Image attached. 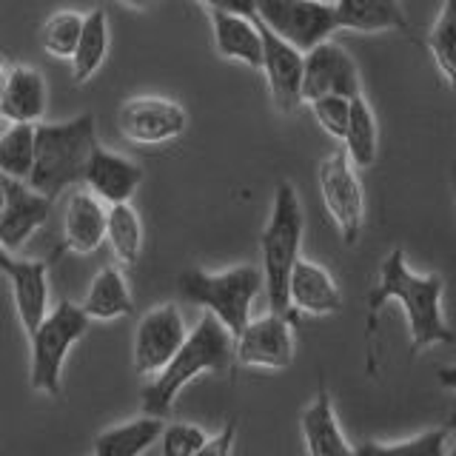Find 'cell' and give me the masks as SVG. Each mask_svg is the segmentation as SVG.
I'll list each match as a JSON object with an SVG mask.
<instances>
[{
    "label": "cell",
    "mask_w": 456,
    "mask_h": 456,
    "mask_svg": "<svg viewBox=\"0 0 456 456\" xmlns=\"http://www.w3.org/2000/svg\"><path fill=\"white\" fill-rule=\"evenodd\" d=\"M442 297H445V280L439 274H417L405 263L403 248H394L379 265V282L368 294L365 305V342H368V370L377 374V325L379 311L385 303H396L405 311L408 334H411V354H419L428 346H445L453 342V331L445 322L442 311Z\"/></svg>",
    "instance_id": "obj_1"
},
{
    "label": "cell",
    "mask_w": 456,
    "mask_h": 456,
    "mask_svg": "<svg viewBox=\"0 0 456 456\" xmlns=\"http://www.w3.org/2000/svg\"><path fill=\"white\" fill-rule=\"evenodd\" d=\"M237 365V339L228 328L206 311V317L200 320L180 351L175 354L160 374H154L146 388L140 394V405L146 413H157V417H168L175 408L180 391L191 379L203 374H225Z\"/></svg>",
    "instance_id": "obj_2"
},
{
    "label": "cell",
    "mask_w": 456,
    "mask_h": 456,
    "mask_svg": "<svg viewBox=\"0 0 456 456\" xmlns=\"http://www.w3.org/2000/svg\"><path fill=\"white\" fill-rule=\"evenodd\" d=\"M97 146V120L83 111L66 123H37V151L28 183L52 200L61 197L69 185L86 180L92 151Z\"/></svg>",
    "instance_id": "obj_3"
},
{
    "label": "cell",
    "mask_w": 456,
    "mask_h": 456,
    "mask_svg": "<svg viewBox=\"0 0 456 456\" xmlns=\"http://www.w3.org/2000/svg\"><path fill=\"white\" fill-rule=\"evenodd\" d=\"M303 206H299L297 189L282 180L271 200V217L260 237V256H263V274H265V294L271 311L297 317L291 308L289 285L294 265L299 263V248H303Z\"/></svg>",
    "instance_id": "obj_4"
},
{
    "label": "cell",
    "mask_w": 456,
    "mask_h": 456,
    "mask_svg": "<svg viewBox=\"0 0 456 456\" xmlns=\"http://www.w3.org/2000/svg\"><path fill=\"white\" fill-rule=\"evenodd\" d=\"M177 289L189 303L211 311L237 339V334L251 322L254 299L260 297V291H265V274L263 265L248 263L225 271L189 268L180 274Z\"/></svg>",
    "instance_id": "obj_5"
},
{
    "label": "cell",
    "mask_w": 456,
    "mask_h": 456,
    "mask_svg": "<svg viewBox=\"0 0 456 456\" xmlns=\"http://www.w3.org/2000/svg\"><path fill=\"white\" fill-rule=\"evenodd\" d=\"M92 325L89 311L83 303H71V299H61L46 320L37 325L35 334H28L32 342V365H28V382L37 394L46 396H61L63 385V365L66 356L75 348V342L86 337Z\"/></svg>",
    "instance_id": "obj_6"
},
{
    "label": "cell",
    "mask_w": 456,
    "mask_h": 456,
    "mask_svg": "<svg viewBox=\"0 0 456 456\" xmlns=\"http://www.w3.org/2000/svg\"><path fill=\"white\" fill-rule=\"evenodd\" d=\"M256 18L303 52L339 32L331 0H256Z\"/></svg>",
    "instance_id": "obj_7"
},
{
    "label": "cell",
    "mask_w": 456,
    "mask_h": 456,
    "mask_svg": "<svg viewBox=\"0 0 456 456\" xmlns=\"http://www.w3.org/2000/svg\"><path fill=\"white\" fill-rule=\"evenodd\" d=\"M320 194L322 203L339 228L346 246H354L365 225V197L360 177L354 171V160L346 149H337L320 163Z\"/></svg>",
    "instance_id": "obj_8"
},
{
    "label": "cell",
    "mask_w": 456,
    "mask_h": 456,
    "mask_svg": "<svg viewBox=\"0 0 456 456\" xmlns=\"http://www.w3.org/2000/svg\"><path fill=\"white\" fill-rule=\"evenodd\" d=\"M185 126H189V114L168 97L137 94L126 97L118 109L120 134L137 146H160V142L177 140Z\"/></svg>",
    "instance_id": "obj_9"
},
{
    "label": "cell",
    "mask_w": 456,
    "mask_h": 456,
    "mask_svg": "<svg viewBox=\"0 0 456 456\" xmlns=\"http://www.w3.org/2000/svg\"><path fill=\"white\" fill-rule=\"evenodd\" d=\"M189 337L183 314L175 303H163L146 311L134 331V368L140 377L151 379L154 374L175 360V354Z\"/></svg>",
    "instance_id": "obj_10"
},
{
    "label": "cell",
    "mask_w": 456,
    "mask_h": 456,
    "mask_svg": "<svg viewBox=\"0 0 456 456\" xmlns=\"http://www.w3.org/2000/svg\"><path fill=\"white\" fill-rule=\"evenodd\" d=\"M0 194H4V211H0V246L6 251H18L26 246L37 228L52 217L54 200L37 191L28 180L0 175Z\"/></svg>",
    "instance_id": "obj_11"
},
{
    "label": "cell",
    "mask_w": 456,
    "mask_h": 456,
    "mask_svg": "<svg viewBox=\"0 0 456 456\" xmlns=\"http://www.w3.org/2000/svg\"><path fill=\"white\" fill-rule=\"evenodd\" d=\"M294 360V317L280 311L251 320L237 334V365L282 370Z\"/></svg>",
    "instance_id": "obj_12"
},
{
    "label": "cell",
    "mask_w": 456,
    "mask_h": 456,
    "mask_svg": "<svg viewBox=\"0 0 456 456\" xmlns=\"http://www.w3.org/2000/svg\"><path fill=\"white\" fill-rule=\"evenodd\" d=\"M263 32V75L268 83V92L274 106L282 114H294L305 103L303 97V71H305V52L297 49L294 43L280 37L277 32L256 18Z\"/></svg>",
    "instance_id": "obj_13"
},
{
    "label": "cell",
    "mask_w": 456,
    "mask_h": 456,
    "mask_svg": "<svg viewBox=\"0 0 456 456\" xmlns=\"http://www.w3.org/2000/svg\"><path fill=\"white\" fill-rule=\"evenodd\" d=\"M322 94H346V97L362 94L360 69H356L354 57L331 37L305 52L303 97L305 103H311V100H317Z\"/></svg>",
    "instance_id": "obj_14"
},
{
    "label": "cell",
    "mask_w": 456,
    "mask_h": 456,
    "mask_svg": "<svg viewBox=\"0 0 456 456\" xmlns=\"http://www.w3.org/2000/svg\"><path fill=\"white\" fill-rule=\"evenodd\" d=\"M0 265L9 280L14 308L26 334H35L37 325L46 320L49 314V271L46 263L40 260H18L12 251L4 248L0 254Z\"/></svg>",
    "instance_id": "obj_15"
},
{
    "label": "cell",
    "mask_w": 456,
    "mask_h": 456,
    "mask_svg": "<svg viewBox=\"0 0 456 456\" xmlns=\"http://www.w3.org/2000/svg\"><path fill=\"white\" fill-rule=\"evenodd\" d=\"M140 180H142V168L137 163L97 142L83 183L106 206H118V203H132V197L140 189Z\"/></svg>",
    "instance_id": "obj_16"
},
{
    "label": "cell",
    "mask_w": 456,
    "mask_h": 456,
    "mask_svg": "<svg viewBox=\"0 0 456 456\" xmlns=\"http://www.w3.org/2000/svg\"><path fill=\"white\" fill-rule=\"evenodd\" d=\"M46 103V77L35 66L9 63L4 71V92H0V111L6 123H40Z\"/></svg>",
    "instance_id": "obj_17"
},
{
    "label": "cell",
    "mask_w": 456,
    "mask_h": 456,
    "mask_svg": "<svg viewBox=\"0 0 456 456\" xmlns=\"http://www.w3.org/2000/svg\"><path fill=\"white\" fill-rule=\"evenodd\" d=\"M294 314H308V317H331L342 311V291L331 271L325 265L303 260L294 265L291 285H289Z\"/></svg>",
    "instance_id": "obj_18"
},
{
    "label": "cell",
    "mask_w": 456,
    "mask_h": 456,
    "mask_svg": "<svg viewBox=\"0 0 456 456\" xmlns=\"http://www.w3.org/2000/svg\"><path fill=\"white\" fill-rule=\"evenodd\" d=\"M299 431L305 439V451L311 456H348L356 453V445H348L342 425L337 419V408L328 385L320 382V391L314 394L308 408L299 417Z\"/></svg>",
    "instance_id": "obj_19"
},
{
    "label": "cell",
    "mask_w": 456,
    "mask_h": 456,
    "mask_svg": "<svg viewBox=\"0 0 456 456\" xmlns=\"http://www.w3.org/2000/svg\"><path fill=\"white\" fill-rule=\"evenodd\" d=\"M208 20L214 32V46H217L220 57L246 63L251 69H263V32L256 18L208 9Z\"/></svg>",
    "instance_id": "obj_20"
},
{
    "label": "cell",
    "mask_w": 456,
    "mask_h": 456,
    "mask_svg": "<svg viewBox=\"0 0 456 456\" xmlns=\"http://www.w3.org/2000/svg\"><path fill=\"white\" fill-rule=\"evenodd\" d=\"M109 240V208L94 191H75L63 217V242L75 254H94Z\"/></svg>",
    "instance_id": "obj_21"
},
{
    "label": "cell",
    "mask_w": 456,
    "mask_h": 456,
    "mask_svg": "<svg viewBox=\"0 0 456 456\" xmlns=\"http://www.w3.org/2000/svg\"><path fill=\"white\" fill-rule=\"evenodd\" d=\"M339 28L360 35L377 32H399L417 40L403 9V0H334Z\"/></svg>",
    "instance_id": "obj_22"
},
{
    "label": "cell",
    "mask_w": 456,
    "mask_h": 456,
    "mask_svg": "<svg viewBox=\"0 0 456 456\" xmlns=\"http://www.w3.org/2000/svg\"><path fill=\"white\" fill-rule=\"evenodd\" d=\"M163 431H166V417L142 411V417L137 419L106 428V431L94 439L92 451L97 456H137V453H146L151 445H157V442L163 439Z\"/></svg>",
    "instance_id": "obj_23"
},
{
    "label": "cell",
    "mask_w": 456,
    "mask_h": 456,
    "mask_svg": "<svg viewBox=\"0 0 456 456\" xmlns=\"http://www.w3.org/2000/svg\"><path fill=\"white\" fill-rule=\"evenodd\" d=\"M83 308L89 311L92 320H100V322L132 317L134 299L118 265H103L97 271V277L89 285V294L83 299Z\"/></svg>",
    "instance_id": "obj_24"
},
{
    "label": "cell",
    "mask_w": 456,
    "mask_h": 456,
    "mask_svg": "<svg viewBox=\"0 0 456 456\" xmlns=\"http://www.w3.org/2000/svg\"><path fill=\"white\" fill-rule=\"evenodd\" d=\"M109 57V18L103 9H92L86 14V26L75 54H71V80L75 83H89L100 66Z\"/></svg>",
    "instance_id": "obj_25"
},
{
    "label": "cell",
    "mask_w": 456,
    "mask_h": 456,
    "mask_svg": "<svg viewBox=\"0 0 456 456\" xmlns=\"http://www.w3.org/2000/svg\"><path fill=\"white\" fill-rule=\"evenodd\" d=\"M356 453H405V456H448L456 453V408L448 422L439 428L422 431L413 439L403 442H362L356 445Z\"/></svg>",
    "instance_id": "obj_26"
},
{
    "label": "cell",
    "mask_w": 456,
    "mask_h": 456,
    "mask_svg": "<svg viewBox=\"0 0 456 456\" xmlns=\"http://www.w3.org/2000/svg\"><path fill=\"white\" fill-rule=\"evenodd\" d=\"M346 151L351 154V160L356 168H368L377 163L379 151V132H377V118L374 109L365 100V94H356L351 103V123L346 132Z\"/></svg>",
    "instance_id": "obj_27"
},
{
    "label": "cell",
    "mask_w": 456,
    "mask_h": 456,
    "mask_svg": "<svg viewBox=\"0 0 456 456\" xmlns=\"http://www.w3.org/2000/svg\"><path fill=\"white\" fill-rule=\"evenodd\" d=\"M37 151V123H6L0 137V175L28 180Z\"/></svg>",
    "instance_id": "obj_28"
},
{
    "label": "cell",
    "mask_w": 456,
    "mask_h": 456,
    "mask_svg": "<svg viewBox=\"0 0 456 456\" xmlns=\"http://www.w3.org/2000/svg\"><path fill=\"white\" fill-rule=\"evenodd\" d=\"M109 246L120 265H137L142 251V220L132 203H118L109 208Z\"/></svg>",
    "instance_id": "obj_29"
},
{
    "label": "cell",
    "mask_w": 456,
    "mask_h": 456,
    "mask_svg": "<svg viewBox=\"0 0 456 456\" xmlns=\"http://www.w3.org/2000/svg\"><path fill=\"white\" fill-rule=\"evenodd\" d=\"M428 49H431L436 69L456 97V0L442 4L439 18L431 26V35H428Z\"/></svg>",
    "instance_id": "obj_30"
},
{
    "label": "cell",
    "mask_w": 456,
    "mask_h": 456,
    "mask_svg": "<svg viewBox=\"0 0 456 456\" xmlns=\"http://www.w3.org/2000/svg\"><path fill=\"white\" fill-rule=\"evenodd\" d=\"M83 26H86V14L75 12V9H63V12H54L52 18L43 26V49H46L52 57L57 61H71L75 54L80 35H83Z\"/></svg>",
    "instance_id": "obj_31"
},
{
    "label": "cell",
    "mask_w": 456,
    "mask_h": 456,
    "mask_svg": "<svg viewBox=\"0 0 456 456\" xmlns=\"http://www.w3.org/2000/svg\"><path fill=\"white\" fill-rule=\"evenodd\" d=\"M214 434L194 422H166V431L160 439V451L166 456H197V453H211Z\"/></svg>",
    "instance_id": "obj_32"
},
{
    "label": "cell",
    "mask_w": 456,
    "mask_h": 456,
    "mask_svg": "<svg viewBox=\"0 0 456 456\" xmlns=\"http://www.w3.org/2000/svg\"><path fill=\"white\" fill-rule=\"evenodd\" d=\"M351 103H354V97H346V94H322L317 100H311L308 106L322 132H328L337 140H346L348 123H351Z\"/></svg>",
    "instance_id": "obj_33"
},
{
    "label": "cell",
    "mask_w": 456,
    "mask_h": 456,
    "mask_svg": "<svg viewBox=\"0 0 456 456\" xmlns=\"http://www.w3.org/2000/svg\"><path fill=\"white\" fill-rule=\"evenodd\" d=\"M206 9H223L234 14H246V18H256V0H200Z\"/></svg>",
    "instance_id": "obj_34"
},
{
    "label": "cell",
    "mask_w": 456,
    "mask_h": 456,
    "mask_svg": "<svg viewBox=\"0 0 456 456\" xmlns=\"http://www.w3.org/2000/svg\"><path fill=\"white\" fill-rule=\"evenodd\" d=\"M436 379L442 388H448V391H456V365H442L436 370Z\"/></svg>",
    "instance_id": "obj_35"
},
{
    "label": "cell",
    "mask_w": 456,
    "mask_h": 456,
    "mask_svg": "<svg viewBox=\"0 0 456 456\" xmlns=\"http://www.w3.org/2000/svg\"><path fill=\"white\" fill-rule=\"evenodd\" d=\"M120 4L132 6V9H146V6H151V4H154V0H120Z\"/></svg>",
    "instance_id": "obj_36"
},
{
    "label": "cell",
    "mask_w": 456,
    "mask_h": 456,
    "mask_svg": "<svg viewBox=\"0 0 456 456\" xmlns=\"http://www.w3.org/2000/svg\"><path fill=\"white\" fill-rule=\"evenodd\" d=\"M453 197H456V168H453Z\"/></svg>",
    "instance_id": "obj_37"
},
{
    "label": "cell",
    "mask_w": 456,
    "mask_h": 456,
    "mask_svg": "<svg viewBox=\"0 0 456 456\" xmlns=\"http://www.w3.org/2000/svg\"><path fill=\"white\" fill-rule=\"evenodd\" d=\"M331 4H334V0H331Z\"/></svg>",
    "instance_id": "obj_38"
}]
</instances>
